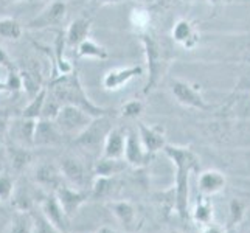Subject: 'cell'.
<instances>
[{
    "label": "cell",
    "mask_w": 250,
    "mask_h": 233,
    "mask_svg": "<svg viewBox=\"0 0 250 233\" xmlns=\"http://www.w3.org/2000/svg\"><path fill=\"white\" fill-rule=\"evenodd\" d=\"M163 154L176 165V184H174V207L182 219L188 216L189 199V176L199 169V159L188 146H177L167 143L163 146Z\"/></svg>",
    "instance_id": "1"
},
{
    "label": "cell",
    "mask_w": 250,
    "mask_h": 233,
    "mask_svg": "<svg viewBox=\"0 0 250 233\" xmlns=\"http://www.w3.org/2000/svg\"><path fill=\"white\" fill-rule=\"evenodd\" d=\"M47 90L53 95V97L59 101V105H72L83 110L87 112L92 117H101L110 114V110L106 107L97 106L95 103L87 97L83 83L80 80L76 70H73L68 75H56L50 80Z\"/></svg>",
    "instance_id": "2"
},
{
    "label": "cell",
    "mask_w": 250,
    "mask_h": 233,
    "mask_svg": "<svg viewBox=\"0 0 250 233\" xmlns=\"http://www.w3.org/2000/svg\"><path fill=\"white\" fill-rule=\"evenodd\" d=\"M140 41L145 48L146 61H148V72H149V78H148V83L145 84L143 93H149L159 84L163 72H165L167 58H165L163 47L159 44V41L154 38L151 33L143 31L140 34Z\"/></svg>",
    "instance_id": "3"
},
{
    "label": "cell",
    "mask_w": 250,
    "mask_h": 233,
    "mask_svg": "<svg viewBox=\"0 0 250 233\" xmlns=\"http://www.w3.org/2000/svg\"><path fill=\"white\" fill-rule=\"evenodd\" d=\"M112 127L114 126H112L110 114L93 117L89 126L85 127L80 135H76L72 140V143L73 146H78L81 149L90 151V152H100Z\"/></svg>",
    "instance_id": "4"
},
{
    "label": "cell",
    "mask_w": 250,
    "mask_h": 233,
    "mask_svg": "<svg viewBox=\"0 0 250 233\" xmlns=\"http://www.w3.org/2000/svg\"><path fill=\"white\" fill-rule=\"evenodd\" d=\"M92 115H89L87 112L72 106V105H64L61 106V109L58 110L56 117L53 118L55 125L58 126L59 131L62 132V135L70 137L73 140L76 135H80L85 127L89 126V123L92 122Z\"/></svg>",
    "instance_id": "5"
},
{
    "label": "cell",
    "mask_w": 250,
    "mask_h": 233,
    "mask_svg": "<svg viewBox=\"0 0 250 233\" xmlns=\"http://www.w3.org/2000/svg\"><path fill=\"white\" fill-rule=\"evenodd\" d=\"M171 93L176 98L179 105H182L189 109L196 110H208L210 106L202 97L201 90L197 89V85L189 84L184 80H172L171 81Z\"/></svg>",
    "instance_id": "6"
},
{
    "label": "cell",
    "mask_w": 250,
    "mask_h": 233,
    "mask_svg": "<svg viewBox=\"0 0 250 233\" xmlns=\"http://www.w3.org/2000/svg\"><path fill=\"white\" fill-rule=\"evenodd\" d=\"M67 16V3L64 0H51L28 22L27 28L30 30H45L50 27L62 23Z\"/></svg>",
    "instance_id": "7"
},
{
    "label": "cell",
    "mask_w": 250,
    "mask_h": 233,
    "mask_svg": "<svg viewBox=\"0 0 250 233\" xmlns=\"http://www.w3.org/2000/svg\"><path fill=\"white\" fill-rule=\"evenodd\" d=\"M143 75V65H126V67H115L110 68L103 76V87L107 92L122 90L126 84L131 83L134 78Z\"/></svg>",
    "instance_id": "8"
},
{
    "label": "cell",
    "mask_w": 250,
    "mask_h": 233,
    "mask_svg": "<svg viewBox=\"0 0 250 233\" xmlns=\"http://www.w3.org/2000/svg\"><path fill=\"white\" fill-rule=\"evenodd\" d=\"M64 139L65 137L58 129L53 120H36L33 134V146H59L62 145Z\"/></svg>",
    "instance_id": "9"
},
{
    "label": "cell",
    "mask_w": 250,
    "mask_h": 233,
    "mask_svg": "<svg viewBox=\"0 0 250 233\" xmlns=\"http://www.w3.org/2000/svg\"><path fill=\"white\" fill-rule=\"evenodd\" d=\"M151 154L145 151L143 145L139 139V134L134 131L126 132L125 139V152H123V160L126 165L134 167V168H142L148 163Z\"/></svg>",
    "instance_id": "10"
},
{
    "label": "cell",
    "mask_w": 250,
    "mask_h": 233,
    "mask_svg": "<svg viewBox=\"0 0 250 233\" xmlns=\"http://www.w3.org/2000/svg\"><path fill=\"white\" fill-rule=\"evenodd\" d=\"M58 168L61 171V176L72 187L81 188L87 182V171H85L84 163L78 157L65 155L64 159H61V163H59Z\"/></svg>",
    "instance_id": "11"
},
{
    "label": "cell",
    "mask_w": 250,
    "mask_h": 233,
    "mask_svg": "<svg viewBox=\"0 0 250 233\" xmlns=\"http://www.w3.org/2000/svg\"><path fill=\"white\" fill-rule=\"evenodd\" d=\"M55 196L59 205L62 207L64 213L67 214V218H70L73 213L78 212L80 207L87 199V194L70 185H59L55 190Z\"/></svg>",
    "instance_id": "12"
},
{
    "label": "cell",
    "mask_w": 250,
    "mask_h": 233,
    "mask_svg": "<svg viewBox=\"0 0 250 233\" xmlns=\"http://www.w3.org/2000/svg\"><path fill=\"white\" fill-rule=\"evenodd\" d=\"M139 139L143 145L145 151L148 154H156L163 149L167 145L165 132L159 126H149L146 123H139Z\"/></svg>",
    "instance_id": "13"
},
{
    "label": "cell",
    "mask_w": 250,
    "mask_h": 233,
    "mask_svg": "<svg viewBox=\"0 0 250 233\" xmlns=\"http://www.w3.org/2000/svg\"><path fill=\"white\" fill-rule=\"evenodd\" d=\"M171 38L184 48H194L199 42V33L189 19H179L171 30Z\"/></svg>",
    "instance_id": "14"
},
{
    "label": "cell",
    "mask_w": 250,
    "mask_h": 233,
    "mask_svg": "<svg viewBox=\"0 0 250 233\" xmlns=\"http://www.w3.org/2000/svg\"><path fill=\"white\" fill-rule=\"evenodd\" d=\"M41 213L53 224V226L61 232L65 233L68 229V218L67 214L64 213L62 207L59 205L56 196H47L44 201L41 202Z\"/></svg>",
    "instance_id": "15"
},
{
    "label": "cell",
    "mask_w": 250,
    "mask_h": 233,
    "mask_svg": "<svg viewBox=\"0 0 250 233\" xmlns=\"http://www.w3.org/2000/svg\"><path fill=\"white\" fill-rule=\"evenodd\" d=\"M227 179L218 169H207L202 171L197 179V187H199V191L202 196H213L221 193L224 188H226Z\"/></svg>",
    "instance_id": "16"
},
{
    "label": "cell",
    "mask_w": 250,
    "mask_h": 233,
    "mask_svg": "<svg viewBox=\"0 0 250 233\" xmlns=\"http://www.w3.org/2000/svg\"><path fill=\"white\" fill-rule=\"evenodd\" d=\"M92 30V19L89 17H78L70 22L64 34L67 47H78L84 39L89 38Z\"/></svg>",
    "instance_id": "17"
},
{
    "label": "cell",
    "mask_w": 250,
    "mask_h": 233,
    "mask_svg": "<svg viewBox=\"0 0 250 233\" xmlns=\"http://www.w3.org/2000/svg\"><path fill=\"white\" fill-rule=\"evenodd\" d=\"M34 125L36 120H28L21 117L19 120H16L11 127V135L14 137L16 146H22V148H30L33 146V134H34Z\"/></svg>",
    "instance_id": "18"
},
{
    "label": "cell",
    "mask_w": 250,
    "mask_h": 233,
    "mask_svg": "<svg viewBox=\"0 0 250 233\" xmlns=\"http://www.w3.org/2000/svg\"><path fill=\"white\" fill-rule=\"evenodd\" d=\"M125 139H126V134H123L122 129L112 127L110 132L106 137L104 145H103L101 157H106V159H123Z\"/></svg>",
    "instance_id": "19"
},
{
    "label": "cell",
    "mask_w": 250,
    "mask_h": 233,
    "mask_svg": "<svg viewBox=\"0 0 250 233\" xmlns=\"http://www.w3.org/2000/svg\"><path fill=\"white\" fill-rule=\"evenodd\" d=\"M21 87L28 95V98H33L44 85H42V75L36 67H25L19 72Z\"/></svg>",
    "instance_id": "20"
},
{
    "label": "cell",
    "mask_w": 250,
    "mask_h": 233,
    "mask_svg": "<svg viewBox=\"0 0 250 233\" xmlns=\"http://www.w3.org/2000/svg\"><path fill=\"white\" fill-rule=\"evenodd\" d=\"M34 180L42 185V187H51V188H58L59 185H62V176L59 168L55 165H50V163H42L34 171Z\"/></svg>",
    "instance_id": "21"
},
{
    "label": "cell",
    "mask_w": 250,
    "mask_h": 233,
    "mask_svg": "<svg viewBox=\"0 0 250 233\" xmlns=\"http://www.w3.org/2000/svg\"><path fill=\"white\" fill-rule=\"evenodd\" d=\"M76 55L83 59H100V61H104V59L109 58V51L104 45L87 38L76 47Z\"/></svg>",
    "instance_id": "22"
},
{
    "label": "cell",
    "mask_w": 250,
    "mask_h": 233,
    "mask_svg": "<svg viewBox=\"0 0 250 233\" xmlns=\"http://www.w3.org/2000/svg\"><path fill=\"white\" fill-rule=\"evenodd\" d=\"M191 216L197 226H202L204 229L211 226L213 222V205L207 196L197 197V202L191 212Z\"/></svg>",
    "instance_id": "23"
},
{
    "label": "cell",
    "mask_w": 250,
    "mask_h": 233,
    "mask_svg": "<svg viewBox=\"0 0 250 233\" xmlns=\"http://www.w3.org/2000/svg\"><path fill=\"white\" fill-rule=\"evenodd\" d=\"M65 38L62 33L58 34V38L55 39V65H56V75H68L75 70L73 64L65 59L64 56V50H65ZM55 75V76H56Z\"/></svg>",
    "instance_id": "24"
},
{
    "label": "cell",
    "mask_w": 250,
    "mask_h": 233,
    "mask_svg": "<svg viewBox=\"0 0 250 233\" xmlns=\"http://www.w3.org/2000/svg\"><path fill=\"white\" fill-rule=\"evenodd\" d=\"M110 210L122 226H125L126 229L134 226L137 212L132 204H129L127 201H115L110 204Z\"/></svg>",
    "instance_id": "25"
},
{
    "label": "cell",
    "mask_w": 250,
    "mask_h": 233,
    "mask_svg": "<svg viewBox=\"0 0 250 233\" xmlns=\"http://www.w3.org/2000/svg\"><path fill=\"white\" fill-rule=\"evenodd\" d=\"M31 230H33L31 213L19 210L13 216L10 224L6 226L5 233H31Z\"/></svg>",
    "instance_id": "26"
},
{
    "label": "cell",
    "mask_w": 250,
    "mask_h": 233,
    "mask_svg": "<svg viewBox=\"0 0 250 233\" xmlns=\"http://www.w3.org/2000/svg\"><path fill=\"white\" fill-rule=\"evenodd\" d=\"M126 167V162L123 159H106L101 157L97 165H95V174L103 177H112L118 174L120 171H123Z\"/></svg>",
    "instance_id": "27"
},
{
    "label": "cell",
    "mask_w": 250,
    "mask_h": 233,
    "mask_svg": "<svg viewBox=\"0 0 250 233\" xmlns=\"http://www.w3.org/2000/svg\"><path fill=\"white\" fill-rule=\"evenodd\" d=\"M45 97H47V87H42L36 95H34L33 98H30L28 105L23 107L22 117L23 118H28V120H38V118H41Z\"/></svg>",
    "instance_id": "28"
},
{
    "label": "cell",
    "mask_w": 250,
    "mask_h": 233,
    "mask_svg": "<svg viewBox=\"0 0 250 233\" xmlns=\"http://www.w3.org/2000/svg\"><path fill=\"white\" fill-rule=\"evenodd\" d=\"M23 34L22 25L13 17H0V38L6 41H19Z\"/></svg>",
    "instance_id": "29"
},
{
    "label": "cell",
    "mask_w": 250,
    "mask_h": 233,
    "mask_svg": "<svg viewBox=\"0 0 250 233\" xmlns=\"http://www.w3.org/2000/svg\"><path fill=\"white\" fill-rule=\"evenodd\" d=\"M246 214V204L241 199H231L229 205V224L227 227H236Z\"/></svg>",
    "instance_id": "30"
},
{
    "label": "cell",
    "mask_w": 250,
    "mask_h": 233,
    "mask_svg": "<svg viewBox=\"0 0 250 233\" xmlns=\"http://www.w3.org/2000/svg\"><path fill=\"white\" fill-rule=\"evenodd\" d=\"M10 159L13 167L16 169H21L31 160V152L28 148H22V146L14 145L13 148H10Z\"/></svg>",
    "instance_id": "31"
},
{
    "label": "cell",
    "mask_w": 250,
    "mask_h": 233,
    "mask_svg": "<svg viewBox=\"0 0 250 233\" xmlns=\"http://www.w3.org/2000/svg\"><path fill=\"white\" fill-rule=\"evenodd\" d=\"M31 218H33L31 233H61L41 212L38 214H31Z\"/></svg>",
    "instance_id": "32"
},
{
    "label": "cell",
    "mask_w": 250,
    "mask_h": 233,
    "mask_svg": "<svg viewBox=\"0 0 250 233\" xmlns=\"http://www.w3.org/2000/svg\"><path fill=\"white\" fill-rule=\"evenodd\" d=\"M112 184H114L112 177L97 176V177H95V180H93V185H92V196L93 197H103V196L109 194Z\"/></svg>",
    "instance_id": "33"
},
{
    "label": "cell",
    "mask_w": 250,
    "mask_h": 233,
    "mask_svg": "<svg viewBox=\"0 0 250 233\" xmlns=\"http://www.w3.org/2000/svg\"><path fill=\"white\" fill-rule=\"evenodd\" d=\"M120 112H122V117L129 118V120H135L137 117L142 115L143 103L140 100H129L127 103H125L123 107L120 109Z\"/></svg>",
    "instance_id": "34"
},
{
    "label": "cell",
    "mask_w": 250,
    "mask_h": 233,
    "mask_svg": "<svg viewBox=\"0 0 250 233\" xmlns=\"http://www.w3.org/2000/svg\"><path fill=\"white\" fill-rule=\"evenodd\" d=\"M14 194V182L11 177L0 176V202L10 201Z\"/></svg>",
    "instance_id": "35"
},
{
    "label": "cell",
    "mask_w": 250,
    "mask_h": 233,
    "mask_svg": "<svg viewBox=\"0 0 250 233\" xmlns=\"http://www.w3.org/2000/svg\"><path fill=\"white\" fill-rule=\"evenodd\" d=\"M131 22H132L134 27L145 28L149 22V14L143 10H134L131 13Z\"/></svg>",
    "instance_id": "36"
},
{
    "label": "cell",
    "mask_w": 250,
    "mask_h": 233,
    "mask_svg": "<svg viewBox=\"0 0 250 233\" xmlns=\"http://www.w3.org/2000/svg\"><path fill=\"white\" fill-rule=\"evenodd\" d=\"M0 67H5L8 70H14V65L10 61V56L6 55V51L2 47H0Z\"/></svg>",
    "instance_id": "37"
},
{
    "label": "cell",
    "mask_w": 250,
    "mask_h": 233,
    "mask_svg": "<svg viewBox=\"0 0 250 233\" xmlns=\"http://www.w3.org/2000/svg\"><path fill=\"white\" fill-rule=\"evenodd\" d=\"M202 233H224L219 227H214V226H208V227H205Z\"/></svg>",
    "instance_id": "38"
},
{
    "label": "cell",
    "mask_w": 250,
    "mask_h": 233,
    "mask_svg": "<svg viewBox=\"0 0 250 233\" xmlns=\"http://www.w3.org/2000/svg\"><path fill=\"white\" fill-rule=\"evenodd\" d=\"M95 233H117V232H115L114 229H110V227H106V226H104V227H100Z\"/></svg>",
    "instance_id": "39"
},
{
    "label": "cell",
    "mask_w": 250,
    "mask_h": 233,
    "mask_svg": "<svg viewBox=\"0 0 250 233\" xmlns=\"http://www.w3.org/2000/svg\"><path fill=\"white\" fill-rule=\"evenodd\" d=\"M224 233H239V232H238V229H236V227H227V229H226V232H224Z\"/></svg>",
    "instance_id": "40"
},
{
    "label": "cell",
    "mask_w": 250,
    "mask_h": 233,
    "mask_svg": "<svg viewBox=\"0 0 250 233\" xmlns=\"http://www.w3.org/2000/svg\"><path fill=\"white\" fill-rule=\"evenodd\" d=\"M208 2L211 3V5H218V3H221L222 0H208Z\"/></svg>",
    "instance_id": "41"
},
{
    "label": "cell",
    "mask_w": 250,
    "mask_h": 233,
    "mask_svg": "<svg viewBox=\"0 0 250 233\" xmlns=\"http://www.w3.org/2000/svg\"><path fill=\"white\" fill-rule=\"evenodd\" d=\"M104 2H122V0H104Z\"/></svg>",
    "instance_id": "42"
},
{
    "label": "cell",
    "mask_w": 250,
    "mask_h": 233,
    "mask_svg": "<svg viewBox=\"0 0 250 233\" xmlns=\"http://www.w3.org/2000/svg\"><path fill=\"white\" fill-rule=\"evenodd\" d=\"M0 2H14V0H0Z\"/></svg>",
    "instance_id": "43"
},
{
    "label": "cell",
    "mask_w": 250,
    "mask_h": 233,
    "mask_svg": "<svg viewBox=\"0 0 250 233\" xmlns=\"http://www.w3.org/2000/svg\"><path fill=\"white\" fill-rule=\"evenodd\" d=\"M168 233H180V232H176V230H174V232H168Z\"/></svg>",
    "instance_id": "44"
}]
</instances>
